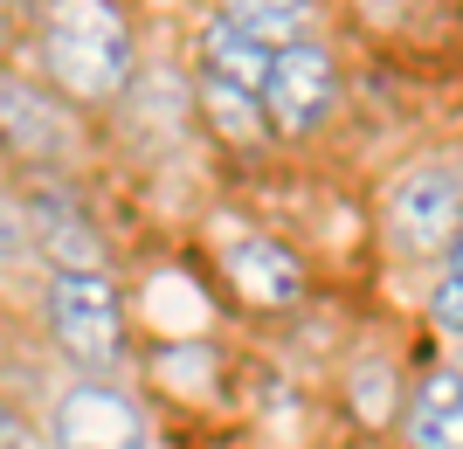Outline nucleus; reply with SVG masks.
Masks as SVG:
<instances>
[{
	"mask_svg": "<svg viewBox=\"0 0 463 449\" xmlns=\"http://www.w3.org/2000/svg\"><path fill=\"white\" fill-rule=\"evenodd\" d=\"M35 70L62 104H111L138 70L132 14L118 0H35Z\"/></svg>",
	"mask_w": 463,
	"mask_h": 449,
	"instance_id": "1",
	"label": "nucleus"
},
{
	"mask_svg": "<svg viewBox=\"0 0 463 449\" xmlns=\"http://www.w3.org/2000/svg\"><path fill=\"white\" fill-rule=\"evenodd\" d=\"M49 339L77 373L90 380H111L125 360H132V339H125V291H118L111 270H56L49 276Z\"/></svg>",
	"mask_w": 463,
	"mask_h": 449,
	"instance_id": "2",
	"label": "nucleus"
},
{
	"mask_svg": "<svg viewBox=\"0 0 463 449\" xmlns=\"http://www.w3.org/2000/svg\"><path fill=\"white\" fill-rule=\"evenodd\" d=\"M49 449H159V435L132 388L77 373L49 401Z\"/></svg>",
	"mask_w": 463,
	"mask_h": 449,
	"instance_id": "3",
	"label": "nucleus"
},
{
	"mask_svg": "<svg viewBox=\"0 0 463 449\" xmlns=\"http://www.w3.org/2000/svg\"><path fill=\"white\" fill-rule=\"evenodd\" d=\"M0 153L28 159L35 173H62V159L77 153V117L42 77L0 70Z\"/></svg>",
	"mask_w": 463,
	"mask_h": 449,
	"instance_id": "4",
	"label": "nucleus"
},
{
	"mask_svg": "<svg viewBox=\"0 0 463 449\" xmlns=\"http://www.w3.org/2000/svg\"><path fill=\"white\" fill-rule=\"evenodd\" d=\"M463 229V180L449 166H408L387 187V242L402 256H443Z\"/></svg>",
	"mask_w": 463,
	"mask_h": 449,
	"instance_id": "5",
	"label": "nucleus"
},
{
	"mask_svg": "<svg viewBox=\"0 0 463 449\" xmlns=\"http://www.w3.org/2000/svg\"><path fill=\"white\" fill-rule=\"evenodd\" d=\"M332 98H339V70H332V56L318 49V42H290V49H277L270 56V77H263V117H270V132L284 138H305L318 132L332 117Z\"/></svg>",
	"mask_w": 463,
	"mask_h": 449,
	"instance_id": "6",
	"label": "nucleus"
},
{
	"mask_svg": "<svg viewBox=\"0 0 463 449\" xmlns=\"http://www.w3.org/2000/svg\"><path fill=\"white\" fill-rule=\"evenodd\" d=\"M222 276H229V291L242 297L250 312H290V304L305 297V263L263 229L222 242Z\"/></svg>",
	"mask_w": 463,
	"mask_h": 449,
	"instance_id": "7",
	"label": "nucleus"
},
{
	"mask_svg": "<svg viewBox=\"0 0 463 449\" xmlns=\"http://www.w3.org/2000/svg\"><path fill=\"white\" fill-rule=\"evenodd\" d=\"M21 215H28V249H42L56 270H104V235L90 229V215L70 194L35 187Z\"/></svg>",
	"mask_w": 463,
	"mask_h": 449,
	"instance_id": "8",
	"label": "nucleus"
},
{
	"mask_svg": "<svg viewBox=\"0 0 463 449\" xmlns=\"http://www.w3.org/2000/svg\"><path fill=\"white\" fill-rule=\"evenodd\" d=\"M408 449H463V367H429L402 401Z\"/></svg>",
	"mask_w": 463,
	"mask_h": 449,
	"instance_id": "9",
	"label": "nucleus"
},
{
	"mask_svg": "<svg viewBox=\"0 0 463 449\" xmlns=\"http://www.w3.org/2000/svg\"><path fill=\"white\" fill-rule=\"evenodd\" d=\"M214 21L277 56V49H290V42H305L311 0H214Z\"/></svg>",
	"mask_w": 463,
	"mask_h": 449,
	"instance_id": "10",
	"label": "nucleus"
},
{
	"mask_svg": "<svg viewBox=\"0 0 463 449\" xmlns=\"http://www.w3.org/2000/svg\"><path fill=\"white\" fill-rule=\"evenodd\" d=\"M263 77H270V49H256L235 28L208 21V35H201V83H229L242 98H263Z\"/></svg>",
	"mask_w": 463,
	"mask_h": 449,
	"instance_id": "11",
	"label": "nucleus"
},
{
	"mask_svg": "<svg viewBox=\"0 0 463 449\" xmlns=\"http://www.w3.org/2000/svg\"><path fill=\"white\" fill-rule=\"evenodd\" d=\"M429 312H436V325H443V332H463V229L449 235V249H443V276H436Z\"/></svg>",
	"mask_w": 463,
	"mask_h": 449,
	"instance_id": "12",
	"label": "nucleus"
},
{
	"mask_svg": "<svg viewBox=\"0 0 463 449\" xmlns=\"http://www.w3.org/2000/svg\"><path fill=\"white\" fill-rule=\"evenodd\" d=\"M0 449H35V429H28V415L7 388H0Z\"/></svg>",
	"mask_w": 463,
	"mask_h": 449,
	"instance_id": "13",
	"label": "nucleus"
},
{
	"mask_svg": "<svg viewBox=\"0 0 463 449\" xmlns=\"http://www.w3.org/2000/svg\"><path fill=\"white\" fill-rule=\"evenodd\" d=\"M21 249H28V215L14 201H0V256H21Z\"/></svg>",
	"mask_w": 463,
	"mask_h": 449,
	"instance_id": "14",
	"label": "nucleus"
}]
</instances>
